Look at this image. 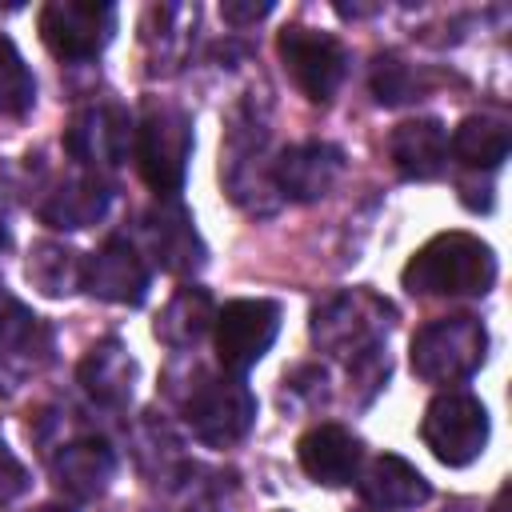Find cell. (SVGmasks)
I'll use <instances>...</instances> for the list:
<instances>
[{"mask_svg":"<svg viewBox=\"0 0 512 512\" xmlns=\"http://www.w3.org/2000/svg\"><path fill=\"white\" fill-rule=\"evenodd\" d=\"M356 512H372V508H356Z\"/></svg>","mask_w":512,"mask_h":512,"instance_id":"31","label":"cell"},{"mask_svg":"<svg viewBox=\"0 0 512 512\" xmlns=\"http://www.w3.org/2000/svg\"><path fill=\"white\" fill-rule=\"evenodd\" d=\"M276 52L284 60V72L292 76V84L324 104L340 92L344 84V72H348V52L336 36L328 32H316V28H304V24H288L280 36H276Z\"/></svg>","mask_w":512,"mask_h":512,"instance_id":"7","label":"cell"},{"mask_svg":"<svg viewBox=\"0 0 512 512\" xmlns=\"http://www.w3.org/2000/svg\"><path fill=\"white\" fill-rule=\"evenodd\" d=\"M488 352V332L476 316H444L412 336V372L428 384L468 380Z\"/></svg>","mask_w":512,"mask_h":512,"instance_id":"3","label":"cell"},{"mask_svg":"<svg viewBox=\"0 0 512 512\" xmlns=\"http://www.w3.org/2000/svg\"><path fill=\"white\" fill-rule=\"evenodd\" d=\"M412 296H484L496 280V252L472 232L432 236L400 272Z\"/></svg>","mask_w":512,"mask_h":512,"instance_id":"1","label":"cell"},{"mask_svg":"<svg viewBox=\"0 0 512 512\" xmlns=\"http://www.w3.org/2000/svg\"><path fill=\"white\" fill-rule=\"evenodd\" d=\"M420 440L428 444V452L440 464L464 468L488 444V408L468 392H440L424 408Z\"/></svg>","mask_w":512,"mask_h":512,"instance_id":"5","label":"cell"},{"mask_svg":"<svg viewBox=\"0 0 512 512\" xmlns=\"http://www.w3.org/2000/svg\"><path fill=\"white\" fill-rule=\"evenodd\" d=\"M108 208V188L100 176H88V172H76L68 176L64 184H56L44 204H40V220L48 228H88L104 216Z\"/></svg>","mask_w":512,"mask_h":512,"instance_id":"20","label":"cell"},{"mask_svg":"<svg viewBox=\"0 0 512 512\" xmlns=\"http://www.w3.org/2000/svg\"><path fill=\"white\" fill-rule=\"evenodd\" d=\"M212 320H216L212 296H208L204 288H180V292L164 304V312L156 316L152 332H156V340H164L168 348H188V344H196V340L212 328Z\"/></svg>","mask_w":512,"mask_h":512,"instance_id":"22","label":"cell"},{"mask_svg":"<svg viewBox=\"0 0 512 512\" xmlns=\"http://www.w3.org/2000/svg\"><path fill=\"white\" fill-rule=\"evenodd\" d=\"M420 92V84H416V72L404 64V60H396V56H380L376 64H372V96L380 100V104H404V100H412Z\"/></svg>","mask_w":512,"mask_h":512,"instance_id":"25","label":"cell"},{"mask_svg":"<svg viewBox=\"0 0 512 512\" xmlns=\"http://www.w3.org/2000/svg\"><path fill=\"white\" fill-rule=\"evenodd\" d=\"M8 244V224H4V212H0V248Z\"/></svg>","mask_w":512,"mask_h":512,"instance_id":"30","label":"cell"},{"mask_svg":"<svg viewBox=\"0 0 512 512\" xmlns=\"http://www.w3.org/2000/svg\"><path fill=\"white\" fill-rule=\"evenodd\" d=\"M216 356L224 372L244 376L252 364L264 360V352L276 344L280 332V304L276 300H228L216 308Z\"/></svg>","mask_w":512,"mask_h":512,"instance_id":"8","label":"cell"},{"mask_svg":"<svg viewBox=\"0 0 512 512\" xmlns=\"http://www.w3.org/2000/svg\"><path fill=\"white\" fill-rule=\"evenodd\" d=\"M80 276H84V260L68 244H56V240L32 244V252H28V280L44 296H68V292H76Z\"/></svg>","mask_w":512,"mask_h":512,"instance_id":"23","label":"cell"},{"mask_svg":"<svg viewBox=\"0 0 512 512\" xmlns=\"http://www.w3.org/2000/svg\"><path fill=\"white\" fill-rule=\"evenodd\" d=\"M80 384L96 404L120 408L132 396L136 384V360L120 340H100L84 360H80Z\"/></svg>","mask_w":512,"mask_h":512,"instance_id":"19","label":"cell"},{"mask_svg":"<svg viewBox=\"0 0 512 512\" xmlns=\"http://www.w3.org/2000/svg\"><path fill=\"white\" fill-rule=\"evenodd\" d=\"M148 240H152V252L160 260V268L176 272V276H188L204 264V240L196 232V220L192 212L176 200V196H160V204L148 212Z\"/></svg>","mask_w":512,"mask_h":512,"instance_id":"14","label":"cell"},{"mask_svg":"<svg viewBox=\"0 0 512 512\" xmlns=\"http://www.w3.org/2000/svg\"><path fill=\"white\" fill-rule=\"evenodd\" d=\"M116 472V456L104 440L84 436V440H68L56 456H52V480L60 484V492L76 496V500H96L108 480Z\"/></svg>","mask_w":512,"mask_h":512,"instance_id":"18","label":"cell"},{"mask_svg":"<svg viewBox=\"0 0 512 512\" xmlns=\"http://www.w3.org/2000/svg\"><path fill=\"white\" fill-rule=\"evenodd\" d=\"M184 420L196 440L212 448H228L248 436L256 424V396L244 384V376L224 372V376H200L184 400Z\"/></svg>","mask_w":512,"mask_h":512,"instance_id":"4","label":"cell"},{"mask_svg":"<svg viewBox=\"0 0 512 512\" xmlns=\"http://www.w3.org/2000/svg\"><path fill=\"white\" fill-rule=\"evenodd\" d=\"M344 172V152L336 144L324 140H304L280 152V160H272V184L300 204H312L320 196L332 192V184Z\"/></svg>","mask_w":512,"mask_h":512,"instance_id":"11","label":"cell"},{"mask_svg":"<svg viewBox=\"0 0 512 512\" xmlns=\"http://www.w3.org/2000/svg\"><path fill=\"white\" fill-rule=\"evenodd\" d=\"M296 456H300V468L316 484L340 488V484H352L360 468V440L340 424H316L300 436Z\"/></svg>","mask_w":512,"mask_h":512,"instance_id":"16","label":"cell"},{"mask_svg":"<svg viewBox=\"0 0 512 512\" xmlns=\"http://www.w3.org/2000/svg\"><path fill=\"white\" fill-rule=\"evenodd\" d=\"M48 352H52L48 324L28 304H20L12 292L0 288V376L24 380L48 360Z\"/></svg>","mask_w":512,"mask_h":512,"instance_id":"12","label":"cell"},{"mask_svg":"<svg viewBox=\"0 0 512 512\" xmlns=\"http://www.w3.org/2000/svg\"><path fill=\"white\" fill-rule=\"evenodd\" d=\"M272 12V4H220V16L228 20V24H252V20H260V16H268Z\"/></svg>","mask_w":512,"mask_h":512,"instance_id":"27","label":"cell"},{"mask_svg":"<svg viewBox=\"0 0 512 512\" xmlns=\"http://www.w3.org/2000/svg\"><path fill=\"white\" fill-rule=\"evenodd\" d=\"M356 488L380 512H388V508H416V504H424L432 496V484L424 480V472L416 464H408L404 456H396V452L372 456L364 464Z\"/></svg>","mask_w":512,"mask_h":512,"instance_id":"17","label":"cell"},{"mask_svg":"<svg viewBox=\"0 0 512 512\" xmlns=\"http://www.w3.org/2000/svg\"><path fill=\"white\" fill-rule=\"evenodd\" d=\"M452 156L464 164V168H476V172H492L508 160V148H512V132L500 116L492 112H472L456 124L452 140H448Z\"/></svg>","mask_w":512,"mask_h":512,"instance_id":"21","label":"cell"},{"mask_svg":"<svg viewBox=\"0 0 512 512\" xmlns=\"http://www.w3.org/2000/svg\"><path fill=\"white\" fill-rule=\"evenodd\" d=\"M36 104V80L12 36L0 32V116H24Z\"/></svg>","mask_w":512,"mask_h":512,"instance_id":"24","label":"cell"},{"mask_svg":"<svg viewBox=\"0 0 512 512\" xmlns=\"http://www.w3.org/2000/svg\"><path fill=\"white\" fill-rule=\"evenodd\" d=\"M28 512H72L68 504H56V500H48V504H36V508H28Z\"/></svg>","mask_w":512,"mask_h":512,"instance_id":"28","label":"cell"},{"mask_svg":"<svg viewBox=\"0 0 512 512\" xmlns=\"http://www.w3.org/2000/svg\"><path fill=\"white\" fill-rule=\"evenodd\" d=\"M132 152L144 184L156 196H176L192 156V116L176 104L148 100L132 128Z\"/></svg>","mask_w":512,"mask_h":512,"instance_id":"2","label":"cell"},{"mask_svg":"<svg viewBox=\"0 0 512 512\" xmlns=\"http://www.w3.org/2000/svg\"><path fill=\"white\" fill-rule=\"evenodd\" d=\"M492 512H508V488H500V492H496V504H492Z\"/></svg>","mask_w":512,"mask_h":512,"instance_id":"29","label":"cell"},{"mask_svg":"<svg viewBox=\"0 0 512 512\" xmlns=\"http://www.w3.org/2000/svg\"><path fill=\"white\" fill-rule=\"evenodd\" d=\"M148 280H152V276H148L144 256H136V248H132L128 240H120V236H108V240L84 260V276H80V284H84L92 296H100V300H108V304H128V308L144 304Z\"/></svg>","mask_w":512,"mask_h":512,"instance_id":"10","label":"cell"},{"mask_svg":"<svg viewBox=\"0 0 512 512\" xmlns=\"http://www.w3.org/2000/svg\"><path fill=\"white\" fill-rule=\"evenodd\" d=\"M24 492H28V468L16 460V452L0 436V504H12Z\"/></svg>","mask_w":512,"mask_h":512,"instance_id":"26","label":"cell"},{"mask_svg":"<svg viewBox=\"0 0 512 512\" xmlns=\"http://www.w3.org/2000/svg\"><path fill=\"white\" fill-rule=\"evenodd\" d=\"M360 304L364 296H336L324 308L312 312V336L324 348L336 352H356V356H376L380 352V332H388V308L372 312L368 320H360Z\"/></svg>","mask_w":512,"mask_h":512,"instance_id":"13","label":"cell"},{"mask_svg":"<svg viewBox=\"0 0 512 512\" xmlns=\"http://www.w3.org/2000/svg\"><path fill=\"white\" fill-rule=\"evenodd\" d=\"M132 116L120 104H88L64 128V152L80 164V172L100 176L120 168L132 144Z\"/></svg>","mask_w":512,"mask_h":512,"instance_id":"9","label":"cell"},{"mask_svg":"<svg viewBox=\"0 0 512 512\" xmlns=\"http://www.w3.org/2000/svg\"><path fill=\"white\" fill-rule=\"evenodd\" d=\"M388 156L404 180H436L448 164V128L436 116L404 120L388 136Z\"/></svg>","mask_w":512,"mask_h":512,"instance_id":"15","label":"cell"},{"mask_svg":"<svg viewBox=\"0 0 512 512\" xmlns=\"http://www.w3.org/2000/svg\"><path fill=\"white\" fill-rule=\"evenodd\" d=\"M40 40L56 60H92L116 36V4L104 0H52L36 16Z\"/></svg>","mask_w":512,"mask_h":512,"instance_id":"6","label":"cell"}]
</instances>
